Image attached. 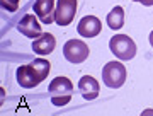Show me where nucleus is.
Returning <instances> with one entry per match:
<instances>
[{"label": "nucleus", "mask_w": 153, "mask_h": 116, "mask_svg": "<svg viewBox=\"0 0 153 116\" xmlns=\"http://www.w3.org/2000/svg\"><path fill=\"white\" fill-rule=\"evenodd\" d=\"M49 96H51V103L55 106H65L71 101L73 96V84L68 77H56L49 82Z\"/></svg>", "instance_id": "1"}, {"label": "nucleus", "mask_w": 153, "mask_h": 116, "mask_svg": "<svg viewBox=\"0 0 153 116\" xmlns=\"http://www.w3.org/2000/svg\"><path fill=\"white\" fill-rule=\"evenodd\" d=\"M109 48L119 61L133 60L136 56V44L126 34H114L109 41Z\"/></svg>", "instance_id": "2"}, {"label": "nucleus", "mask_w": 153, "mask_h": 116, "mask_svg": "<svg viewBox=\"0 0 153 116\" xmlns=\"http://www.w3.org/2000/svg\"><path fill=\"white\" fill-rule=\"evenodd\" d=\"M126 77H128V70L123 61L114 60L105 63L102 68V80L109 89H119L124 85Z\"/></svg>", "instance_id": "3"}, {"label": "nucleus", "mask_w": 153, "mask_h": 116, "mask_svg": "<svg viewBox=\"0 0 153 116\" xmlns=\"http://www.w3.org/2000/svg\"><path fill=\"white\" fill-rule=\"evenodd\" d=\"M63 55L70 63H83L88 58V46L82 39H68L63 44Z\"/></svg>", "instance_id": "4"}, {"label": "nucleus", "mask_w": 153, "mask_h": 116, "mask_svg": "<svg viewBox=\"0 0 153 116\" xmlns=\"http://www.w3.org/2000/svg\"><path fill=\"white\" fill-rule=\"evenodd\" d=\"M76 14V0H56L55 22L58 26H68Z\"/></svg>", "instance_id": "5"}, {"label": "nucleus", "mask_w": 153, "mask_h": 116, "mask_svg": "<svg viewBox=\"0 0 153 116\" xmlns=\"http://www.w3.org/2000/svg\"><path fill=\"white\" fill-rule=\"evenodd\" d=\"M16 79H17V84L24 89H33L36 85L43 82V79L36 72V68H34L31 63L29 65H21L19 68L16 70Z\"/></svg>", "instance_id": "6"}, {"label": "nucleus", "mask_w": 153, "mask_h": 116, "mask_svg": "<svg viewBox=\"0 0 153 116\" xmlns=\"http://www.w3.org/2000/svg\"><path fill=\"white\" fill-rule=\"evenodd\" d=\"M38 16H33V14H26L21 21L17 22V31L21 34H24L26 38L29 39H38L39 36H43V31H41V26H39Z\"/></svg>", "instance_id": "7"}, {"label": "nucleus", "mask_w": 153, "mask_h": 116, "mask_svg": "<svg viewBox=\"0 0 153 116\" xmlns=\"http://www.w3.org/2000/svg\"><path fill=\"white\" fill-rule=\"evenodd\" d=\"M102 31V22L95 16H85L76 24V33L82 38H95Z\"/></svg>", "instance_id": "8"}, {"label": "nucleus", "mask_w": 153, "mask_h": 116, "mask_svg": "<svg viewBox=\"0 0 153 116\" xmlns=\"http://www.w3.org/2000/svg\"><path fill=\"white\" fill-rule=\"evenodd\" d=\"M55 4L56 0H34L33 4V10H34V16H38L44 24H51L55 22Z\"/></svg>", "instance_id": "9"}, {"label": "nucleus", "mask_w": 153, "mask_h": 116, "mask_svg": "<svg viewBox=\"0 0 153 116\" xmlns=\"http://www.w3.org/2000/svg\"><path fill=\"white\" fill-rule=\"evenodd\" d=\"M78 91H80V94H82L83 99L92 101L99 96L100 85H99L95 77H92V75H83V77L78 80Z\"/></svg>", "instance_id": "10"}, {"label": "nucleus", "mask_w": 153, "mask_h": 116, "mask_svg": "<svg viewBox=\"0 0 153 116\" xmlns=\"http://www.w3.org/2000/svg\"><path fill=\"white\" fill-rule=\"evenodd\" d=\"M56 39L51 33H43V36H39L38 39L33 41V51L39 56H46L55 50Z\"/></svg>", "instance_id": "11"}, {"label": "nucleus", "mask_w": 153, "mask_h": 116, "mask_svg": "<svg viewBox=\"0 0 153 116\" xmlns=\"http://www.w3.org/2000/svg\"><path fill=\"white\" fill-rule=\"evenodd\" d=\"M105 21H107V26H109L112 31H119V29L124 26V21H126L124 9H123L121 5H116L114 9L107 14Z\"/></svg>", "instance_id": "12"}, {"label": "nucleus", "mask_w": 153, "mask_h": 116, "mask_svg": "<svg viewBox=\"0 0 153 116\" xmlns=\"http://www.w3.org/2000/svg\"><path fill=\"white\" fill-rule=\"evenodd\" d=\"M31 65L36 68V72L41 75V79H43V80L48 77L49 70H51V65H49V61L46 60V58H36V60L31 61Z\"/></svg>", "instance_id": "13"}, {"label": "nucleus", "mask_w": 153, "mask_h": 116, "mask_svg": "<svg viewBox=\"0 0 153 116\" xmlns=\"http://www.w3.org/2000/svg\"><path fill=\"white\" fill-rule=\"evenodd\" d=\"M0 4L9 12H16L19 9V0H0Z\"/></svg>", "instance_id": "14"}, {"label": "nucleus", "mask_w": 153, "mask_h": 116, "mask_svg": "<svg viewBox=\"0 0 153 116\" xmlns=\"http://www.w3.org/2000/svg\"><path fill=\"white\" fill-rule=\"evenodd\" d=\"M133 2H138V4H141V5H146V7L153 5V0H133Z\"/></svg>", "instance_id": "15"}, {"label": "nucleus", "mask_w": 153, "mask_h": 116, "mask_svg": "<svg viewBox=\"0 0 153 116\" xmlns=\"http://www.w3.org/2000/svg\"><path fill=\"white\" fill-rule=\"evenodd\" d=\"M140 116H153V109H152V108H148V109H145Z\"/></svg>", "instance_id": "16"}, {"label": "nucleus", "mask_w": 153, "mask_h": 116, "mask_svg": "<svg viewBox=\"0 0 153 116\" xmlns=\"http://www.w3.org/2000/svg\"><path fill=\"white\" fill-rule=\"evenodd\" d=\"M148 41H150V44H152V48H153V31L150 33V38H148Z\"/></svg>", "instance_id": "17"}]
</instances>
